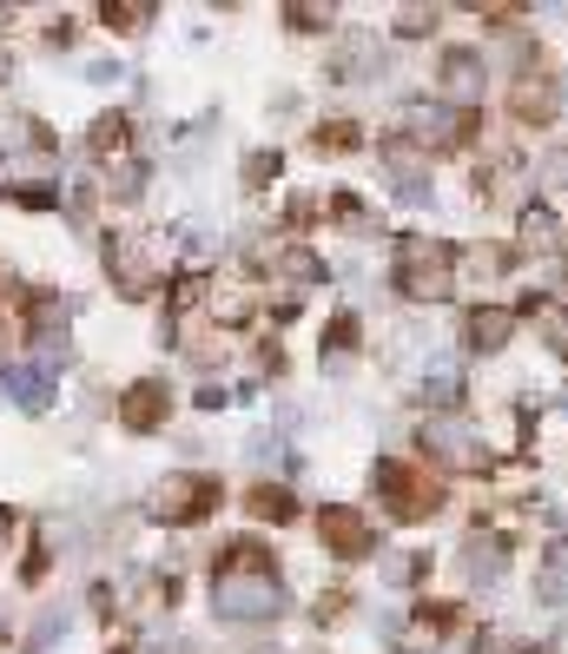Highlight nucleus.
Segmentation results:
<instances>
[{
    "mask_svg": "<svg viewBox=\"0 0 568 654\" xmlns=\"http://www.w3.org/2000/svg\"><path fill=\"white\" fill-rule=\"evenodd\" d=\"M443 93L463 100V106L482 100V60H476V53H450V60H443Z\"/></svg>",
    "mask_w": 568,
    "mask_h": 654,
    "instance_id": "f03ea898",
    "label": "nucleus"
},
{
    "mask_svg": "<svg viewBox=\"0 0 568 654\" xmlns=\"http://www.w3.org/2000/svg\"><path fill=\"white\" fill-rule=\"evenodd\" d=\"M450 252L443 244H424V238H411L403 244V291L411 298H450Z\"/></svg>",
    "mask_w": 568,
    "mask_h": 654,
    "instance_id": "f257e3e1",
    "label": "nucleus"
},
{
    "mask_svg": "<svg viewBox=\"0 0 568 654\" xmlns=\"http://www.w3.org/2000/svg\"><path fill=\"white\" fill-rule=\"evenodd\" d=\"M516 120H555V79H529L522 73V87H516Z\"/></svg>",
    "mask_w": 568,
    "mask_h": 654,
    "instance_id": "7ed1b4c3",
    "label": "nucleus"
},
{
    "mask_svg": "<svg viewBox=\"0 0 568 654\" xmlns=\"http://www.w3.org/2000/svg\"><path fill=\"white\" fill-rule=\"evenodd\" d=\"M469 344L476 351H503L509 344V311H469Z\"/></svg>",
    "mask_w": 568,
    "mask_h": 654,
    "instance_id": "20e7f679",
    "label": "nucleus"
},
{
    "mask_svg": "<svg viewBox=\"0 0 568 654\" xmlns=\"http://www.w3.org/2000/svg\"><path fill=\"white\" fill-rule=\"evenodd\" d=\"M548 186H568V152H548Z\"/></svg>",
    "mask_w": 568,
    "mask_h": 654,
    "instance_id": "39448f33",
    "label": "nucleus"
}]
</instances>
